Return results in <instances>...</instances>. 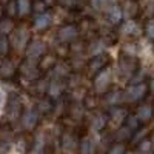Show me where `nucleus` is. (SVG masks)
<instances>
[{
    "mask_svg": "<svg viewBox=\"0 0 154 154\" xmlns=\"http://www.w3.org/2000/svg\"><path fill=\"white\" fill-rule=\"evenodd\" d=\"M117 65H119V74H120V77H122V79H125L126 82L134 80L136 74L140 69V62H139L137 56L136 54H130V53H126V51H123V53L120 54Z\"/></svg>",
    "mask_w": 154,
    "mask_h": 154,
    "instance_id": "1",
    "label": "nucleus"
},
{
    "mask_svg": "<svg viewBox=\"0 0 154 154\" xmlns=\"http://www.w3.org/2000/svg\"><path fill=\"white\" fill-rule=\"evenodd\" d=\"M149 94V83L148 82H139L131 83L125 93H122V102L126 103H142Z\"/></svg>",
    "mask_w": 154,
    "mask_h": 154,
    "instance_id": "2",
    "label": "nucleus"
},
{
    "mask_svg": "<svg viewBox=\"0 0 154 154\" xmlns=\"http://www.w3.org/2000/svg\"><path fill=\"white\" fill-rule=\"evenodd\" d=\"M109 63H111L109 54H106V53L94 54L93 57L88 59V62H85V72H86V77L93 79V77L97 75L100 71H103L105 68H108Z\"/></svg>",
    "mask_w": 154,
    "mask_h": 154,
    "instance_id": "3",
    "label": "nucleus"
},
{
    "mask_svg": "<svg viewBox=\"0 0 154 154\" xmlns=\"http://www.w3.org/2000/svg\"><path fill=\"white\" fill-rule=\"evenodd\" d=\"M23 102H22V97L16 93H11L8 96V100H6V108H5V122L8 123H14L20 119V116L23 112Z\"/></svg>",
    "mask_w": 154,
    "mask_h": 154,
    "instance_id": "4",
    "label": "nucleus"
},
{
    "mask_svg": "<svg viewBox=\"0 0 154 154\" xmlns=\"http://www.w3.org/2000/svg\"><path fill=\"white\" fill-rule=\"evenodd\" d=\"M9 38V46L11 49H16V51H25V48H26V45L29 43L31 40V34L29 31L23 26V25H19V26H16L14 29H12V32L8 35Z\"/></svg>",
    "mask_w": 154,
    "mask_h": 154,
    "instance_id": "5",
    "label": "nucleus"
},
{
    "mask_svg": "<svg viewBox=\"0 0 154 154\" xmlns=\"http://www.w3.org/2000/svg\"><path fill=\"white\" fill-rule=\"evenodd\" d=\"M56 38L59 43H72L74 40L80 38V31H79V26L77 23L71 22V23H63L59 26L57 32H56Z\"/></svg>",
    "mask_w": 154,
    "mask_h": 154,
    "instance_id": "6",
    "label": "nucleus"
},
{
    "mask_svg": "<svg viewBox=\"0 0 154 154\" xmlns=\"http://www.w3.org/2000/svg\"><path fill=\"white\" fill-rule=\"evenodd\" d=\"M94 82V93L99 96H105L108 91L112 89V72L108 68H105L103 71H100L97 75L93 77Z\"/></svg>",
    "mask_w": 154,
    "mask_h": 154,
    "instance_id": "7",
    "label": "nucleus"
},
{
    "mask_svg": "<svg viewBox=\"0 0 154 154\" xmlns=\"http://www.w3.org/2000/svg\"><path fill=\"white\" fill-rule=\"evenodd\" d=\"M17 72L20 74L22 79H25L26 82H34V80L40 79V77L43 75L40 72V69H38V66H37V62L29 60V59H23L22 60V63L17 68Z\"/></svg>",
    "mask_w": 154,
    "mask_h": 154,
    "instance_id": "8",
    "label": "nucleus"
},
{
    "mask_svg": "<svg viewBox=\"0 0 154 154\" xmlns=\"http://www.w3.org/2000/svg\"><path fill=\"white\" fill-rule=\"evenodd\" d=\"M40 114L35 111V108H28V109H23L22 116H20V123L25 133H32L35 128L38 126V122H40Z\"/></svg>",
    "mask_w": 154,
    "mask_h": 154,
    "instance_id": "9",
    "label": "nucleus"
},
{
    "mask_svg": "<svg viewBox=\"0 0 154 154\" xmlns=\"http://www.w3.org/2000/svg\"><path fill=\"white\" fill-rule=\"evenodd\" d=\"M79 137L72 130H65L60 134V148L63 152L66 154H72L74 151H77L79 148Z\"/></svg>",
    "mask_w": 154,
    "mask_h": 154,
    "instance_id": "10",
    "label": "nucleus"
},
{
    "mask_svg": "<svg viewBox=\"0 0 154 154\" xmlns=\"http://www.w3.org/2000/svg\"><path fill=\"white\" fill-rule=\"evenodd\" d=\"M23 53H25V59H29V60L37 62L46 53V45L40 40V38H31Z\"/></svg>",
    "mask_w": 154,
    "mask_h": 154,
    "instance_id": "11",
    "label": "nucleus"
},
{
    "mask_svg": "<svg viewBox=\"0 0 154 154\" xmlns=\"http://www.w3.org/2000/svg\"><path fill=\"white\" fill-rule=\"evenodd\" d=\"M123 9L119 3H112L105 8V20L111 26H120L123 23Z\"/></svg>",
    "mask_w": 154,
    "mask_h": 154,
    "instance_id": "12",
    "label": "nucleus"
},
{
    "mask_svg": "<svg viewBox=\"0 0 154 154\" xmlns=\"http://www.w3.org/2000/svg\"><path fill=\"white\" fill-rule=\"evenodd\" d=\"M106 112H108L109 125H112L116 128L122 126L125 123V119L128 117V114H130V112H128V109L125 106H122V105H112L109 108V111H106Z\"/></svg>",
    "mask_w": 154,
    "mask_h": 154,
    "instance_id": "13",
    "label": "nucleus"
},
{
    "mask_svg": "<svg viewBox=\"0 0 154 154\" xmlns=\"http://www.w3.org/2000/svg\"><path fill=\"white\" fill-rule=\"evenodd\" d=\"M68 80L65 79H57V77H53L49 82H48V88H46V96L49 99H59L62 94H65V89H66Z\"/></svg>",
    "mask_w": 154,
    "mask_h": 154,
    "instance_id": "14",
    "label": "nucleus"
},
{
    "mask_svg": "<svg viewBox=\"0 0 154 154\" xmlns=\"http://www.w3.org/2000/svg\"><path fill=\"white\" fill-rule=\"evenodd\" d=\"M120 32L125 37L130 38H137L140 34H143V25H140L137 20L134 19H128L123 20V23L120 25Z\"/></svg>",
    "mask_w": 154,
    "mask_h": 154,
    "instance_id": "15",
    "label": "nucleus"
},
{
    "mask_svg": "<svg viewBox=\"0 0 154 154\" xmlns=\"http://www.w3.org/2000/svg\"><path fill=\"white\" fill-rule=\"evenodd\" d=\"M134 116L137 117L139 123L140 125H146L152 120L154 117V105L152 103H148V102H142V103H139Z\"/></svg>",
    "mask_w": 154,
    "mask_h": 154,
    "instance_id": "16",
    "label": "nucleus"
},
{
    "mask_svg": "<svg viewBox=\"0 0 154 154\" xmlns=\"http://www.w3.org/2000/svg\"><path fill=\"white\" fill-rule=\"evenodd\" d=\"M51 23H53V14H51V11H46L43 14H35V17L32 20V29L37 34L45 32L46 29H49Z\"/></svg>",
    "mask_w": 154,
    "mask_h": 154,
    "instance_id": "17",
    "label": "nucleus"
},
{
    "mask_svg": "<svg viewBox=\"0 0 154 154\" xmlns=\"http://www.w3.org/2000/svg\"><path fill=\"white\" fill-rule=\"evenodd\" d=\"M57 62H59V59L56 57V54L54 53H46L37 60V66H38V69H40V72L45 75V74H48V72H51L54 69V66L57 65Z\"/></svg>",
    "mask_w": 154,
    "mask_h": 154,
    "instance_id": "18",
    "label": "nucleus"
},
{
    "mask_svg": "<svg viewBox=\"0 0 154 154\" xmlns=\"http://www.w3.org/2000/svg\"><path fill=\"white\" fill-rule=\"evenodd\" d=\"M29 88H28V93L32 96V97H37V99H40L43 96H46V88H48V80H46V77L42 75L40 79H37L34 82H29Z\"/></svg>",
    "mask_w": 154,
    "mask_h": 154,
    "instance_id": "19",
    "label": "nucleus"
},
{
    "mask_svg": "<svg viewBox=\"0 0 154 154\" xmlns=\"http://www.w3.org/2000/svg\"><path fill=\"white\" fill-rule=\"evenodd\" d=\"M109 125V120H108V112L106 111H96L91 117V126L93 130L97 131V133H102L105 128Z\"/></svg>",
    "mask_w": 154,
    "mask_h": 154,
    "instance_id": "20",
    "label": "nucleus"
},
{
    "mask_svg": "<svg viewBox=\"0 0 154 154\" xmlns=\"http://www.w3.org/2000/svg\"><path fill=\"white\" fill-rule=\"evenodd\" d=\"M17 74V68L8 57H0V77L3 80H9Z\"/></svg>",
    "mask_w": 154,
    "mask_h": 154,
    "instance_id": "21",
    "label": "nucleus"
},
{
    "mask_svg": "<svg viewBox=\"0 0 154 154\" xmlns=\"http://www.w3.org/2000/svg\"><path fill=\"white\" fill-rule=\"evenodd\" d=\"M35 111L40 114V117H46L51 112L54 111V100L49 99L48 96H43L40 99H37V103H35Z\"/></svg>",
    "mask_w": 154,
    "mask_h": 154,
    "instance_id": "22",
    "label": "nucleus"
},
{
    "mask_svg": "<svg viewBox=\"0 0 154 154\" xmlns=\"http://www.w3.org/2000/svg\"><path fill=\"white\" fill-rule=\"evenodd\" d=\"M79 154H96V143L93 142L91 137L83 136L79 140V148H77Z\"/></svg>",
    "mask_w": 154,
    "mask_h": 154,
    "instance_id": "23",
    "label": "nucleus"
},
{
    "mask_svg": "<svg viewBox=\"0 0 154 154\" xmlns=\"http://www.w3.org/2000/svg\"><path fill=\"white\" fill-rule=\"evenodd\" d=\"M134 136V131L131 128H128L125 123L122 126L117 128V131H116V142H120V143H128L131 142V139Z\"/></svg>",
    "mask_w": 154,
    "mask_h": 154,
    "instance_id": "24",
    "label": "nucleus"
},
{
    "mask_svg": "<svg viewBox=\"0 0 154 154\" xmlns=\"http://www.w3.org/2000/svg\"><path fill=\"white\" fill-rule=\"evenodd\" d=\"M16 9L20 19L28 17L32 12V0H16Z\"/></svg>",
    "mask_w": 154,
    "mask_h": 154,
    "instance_id": "25",
    "label": "nucleus"
},
{
    "mask_svg": "<svg viewBox=\"0 0 154 154\" xmlns=\"http://www.w3.org/2000/svg\"><path fill=\"white\" fill-rule=\"evenodd\" d=\"M99 40L106 46H111L117 42V34L111 29H103L102 32H99Z\"/></svg>",
    "mask_w": 154,
    "mask_h": 154,
    "instance_id": "26",
    "label": "nucleus"
},
{
    "mask_svg": "<svg viewBox=\"0 0 154 154\" xmlns=\"http://www.w3.org/2000/svg\"><path fill=\"white\" fill-rule=\"evenodd\" d=\"M14 28H16L14 19H9L6 16H3L0 19V35H9Z\"/></svg>",
    "mask_w": 154,
    "mask_h": 154,
    "instance_id": "27",
    "label": "nucleus"
},
{
    "mask_svg": "<svg viewBox=\"0 0 154 154\" xmlns=\"http://www.w3.org/2000/svg\"><path fill=\"white\" fill-rule=\"evenodd\" d=\"M56 2L62 8L69 9V11H75V9H79L83 5V0H56Z\"/></svg>",
    "mask_w": 154,
    "mask_h": 154,
    "instance_id": "28",
    "label": "nucleus"
},
{
    "mask_svg": "<svg viewBox=\"0 0 154 154\" xmlns=\"http://www.w3.org/2000/svg\"><path fill=\"white\" fill-rule=\"evenodd\" d=\"M136 148H137V151L140 152V154H149L151 151H152V142L149 139H142L140 142H137V145H136Z\"/></svg>",
    "mask_w": 154,
    "mask_h": 154,
    "instance_id": "29",
    "label": "nucleus"
},
{
    "mask_svg": "<svg viewBox=\"0 0 154 154\" xmlns=\"http://www.w3.org/2000/svg\"><path fill=\"white\" fill-rule=\"evenodd\" d=\"M46 11H49V5L45 0H32V12H35V14H43Z\"/></svg>",
    "mask_w": 154,
    "mask_h": 154,
    "instance_id": "30",
    "label": "nucleus"
},
{
    "mask_svg": "<svg viewBox=\"0 0 154 154\" xmlns=\"http://www.w3.org/2000/svg\"><path fill=\"white\" fill-rule=\"evenodd\" d=\"M9 51H11V46H9L8 35H0V57H8Z\"/></svg>",
    "mask_w": 154,
    "mask_h": 154,
    "instance_id": "31",
    "label": "nucleus"
},
{
    "mask_svg": "<svg viewBox=\"0 0 154 154\" xmlns=\"http://www.w3.org/2000/svg\"><path fill=\"white\" fill-rule=\"evenodd\" d=\"M106 154H126V143L114 142V143L108 148Z\"/></svg>",
    "mask_w": 154,
    "mask_h": 154,
    "instance_id": "32",
    "label": "nucleus"
},
{
    "mask_svg": "<svg viewBox=\"0 0 154 154\" xmlns=\"http://www.w3.org/2000/svg\"><path fill=\"white\" fill-rule=\"evenodd\" d=\"M143 34L151 38V40H154V19H149L145 25H143Z\"/></svg>",
    "mask_w": 154,
    "mask_h": 154,
    "instance_id": "33",
    "label": "nucleus"
},
{
    "mask_svg": "<svg viewBox=\"0 0 154 154\" xmlns=\"http://www.w3.org/2000/svg\"><path fill=\"white\" fill-rule=\"evenodd\" d=\"M3 16H5V14H3V6H2V5H0V19H2Z\"/></svg>",
    "mask_w": 154,
    "mask_h": 154,
    "instance_id": "34",
    "label": "nucleus"
},
{
    "mask_svg": "<svg viewBox=\"0 0 154 154\" xmlns=\"http://www.w3.org/2000/svg\"><path fill=\"white\" fill-rule=\"evenodd\" d=\"M9 2V0H0V5H2V3H8Z\"/></svg>",
    "mask_w": 154,
    "mask_h": 154,
    "instance_id": "35",
    "label": "nucleus"
},
{
    "mask_svg": "<svg viewBox=\"0 0 154 154\" xmlns=\"http://www.w3.org/2000/svg\"><path fill=\"white\" fill-rule=\"evenodd\" d=\"M151 142H152V148H154V140H151Z\"/></svg>",
    "mask_w": 154,
    "mask_h": 154,
    "instance_id": "36",
    "label": "nucleus"
},
{
    "mask_svg": "<svg viewBox=\"0 0 154 154\" xmlns=\"http://www.w3.org/2000/svg\"><path fill=\"white\" fill-rule=\"evenodd\" d=\"M0 102H2V94H0Z\"/></svg>",
    "mask_w": 154,
    "mask_h": 154,
    "instance_id": "37",
    "label": "nucleus"
},
{
    "mask_svg": "<svg viewBox=\"0 0 154 154\" xmlns=\"http://www.w3.org/2000/svg\"><path fill=\"white\" fill-rule=\"evenodd\" d=\"M130 2H137V0H130Z\"/></svg>",
    "mask_w": 154,
    "mask_h": 154,
    "instance_id": "38",
    "label": "nucleus"
},
{
    "mask_svg": "<svg viewBox=\"0 0 154 154\" xmlns=\"http://www.w3.org/2000/svg\"><path fill=\"white\" fill-rule=\"evenodd\" d=\"M152 51H154V46H152Z\"/></svg>",
    "mask_w": 154,
    "mask_h": 154,
    "instance_id": "39",
    "label": "nucleus"
}]
</instances>
